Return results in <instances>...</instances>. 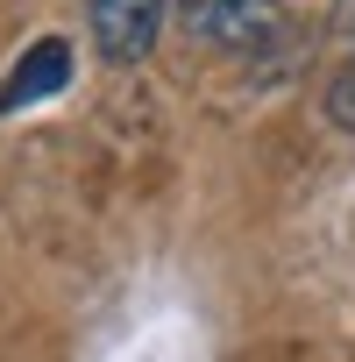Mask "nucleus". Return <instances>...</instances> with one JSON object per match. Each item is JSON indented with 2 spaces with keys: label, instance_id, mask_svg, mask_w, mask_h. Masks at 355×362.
Returning a JSON list of instances; mask_svg holds the SVG:
<instances>
[{
  "label": "nucleus",
  "instance_id": "obj_3",
  "mask_svg": "<svg viewBox=\"0 0 355 362\" xmlns=\"http://www.w3.org/2000/svg\"><path fill=\"white\" fill-rule=\"evenodd\" d=\"M64 57H71L64 43H36V50L22 57V71L0 86V114H8V107H29L36 93H57V86H64Z\"/></svg>",
  "mask_w": 355,
  "mask_h": 362
},
{
  "label": "nucleus",
  "instance_id": "obj_1",
  "mask_svg": "<svg viewBox=\"0 0 355 362\" xmlns=\"http://www.w3.org/2000/svg\"><path fill=\"white\" fill-rule=\"evenodd\" d=\"M163 8H170V0H86L93 50H100L107 64H142V57L156 50Z\"/></svg>",
  "mask_w": 355,
  "mask_h": 362
},
{
  "label": "nucleus",
  "instance_id": "obj_2",
  "mask_svg": "<svg viewBox=\"0 0 355 362\" xmlns=\"http://www.w3.org/2000/svg\"><path fill=\"white\" fill-rule=\"evenodd\" d=\"M178 15L228 50H249L277 29V0H178Z\"/></svg>",
  "mask_w": 355,
  "mask_h": 362
}]
</instances>
